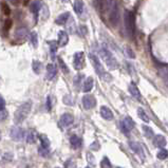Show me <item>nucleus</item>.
<instances>
[{"instance_id":"1","label":"nucleus","mask_w":168,"mask_h":168,"mask_svg":"<svg viewBox=\"0 0 168 168\" xmlns=\"http://www.w3.org/2000/svg\"><path fill=\"white\" fill-rule=\"evenodd\" d=\"M31 108H32V103L31 101H26L23 103L15 112V117H14V122L15 124H20L26 119L31 112Z\"/></svg>"},{"instance_id":"2","label":"nucleus","mask_w":168,"mask_h":168,"mask_svg":"<svg viewBox=\"0 0 168 168\" xmlns=\"http://www.w3.org/2000/svg\"><path fill=\"white\" fill-rule=\"evenodd\" d=\"M89 57H90L91 61H92V65H93V67H94L95 72H96L97 75H98L101 79H105V80H107V82H109L110 79H112L111 76H110L109 74L106 72V70L104 69L103 65H101V63L99 61L98 57H97L96 55L91 53L90 55H89Z\"/></svg>"},{"instance_id":"3","label":"nucleus","mask_w":168,"mask_h":168,"mask_svg":"<svg viewBox=\"0 0 168 168\" xmlns=\"http://www.w3.org/2000/svg\"><path fill=\"white\" fill-rule=\"evenodd\" d=\"M124 22H125V28L127 31V34L130 38L134 36L135 33V17H134L133 12L125 11L124 14Z\"/></svg>"},{"instance_id":"4","label":"nucleus","mask_w":168,"mask_h":168,"mask_svg":"<svg viewBox=\"0 0 168 168\" xmlns=\"http://www.w3.org/2000/svg\"><path fill=\"white\" fill-rule=\"evenodd\" d=\"M99 54H101V57L103 58V61L106 63V65L108 66L110 70H114L117 68V61L115 59V57L113 56V54L110 51H108L106 48H101L99 50Z\"/></svg>"},{"instance_id":"5","label":"nucleus","mask_w":168,"mask_h":168,"mask_svg":"<svg viewBox=\"0 0 168 168\" xmlns=\"http://www.w3.org/2000/svg\"><path fill=\"white\" fill-rule=\"evenodd\" d=\"M120 20V8L119 3L117 1L113 2L111 9H110V14H109V21L111 23L112 26H117Z\"/></svg>"},{"instance_id":"6","label":"nucleus","mask_w":168,"mask_h":168,"mask_svg":"<svg viewBox=\"0 0 168 168\" xmlns=\"http://www.w3.org/2000/svg\"><path fill=\"white\" fill-rule=\"evenodd\" d=\"M85 54L84 52L79 51V52H76L74 54V57H73V67L75 70H82L85 68Z\"/></svg>"},{"instance_id":"7","label":"nucleus","mask_w":168,"mask_h":168,"mask_svg":"<svg viewBox=\"0 0 168 168\" xmlns=\"http://www.w3.org/2000/svg\"><path fill=\"white\" fill-rule=\"evenodd\" d=\"M120 124H121V125H120V127H121V130L125 134H127L128 132H129L130 130L133 129L134 126H135V124H134L133 120H132L130 117H126L125 119L123 120V122H121Z\"/></svg>"},{"instance_id":"8","label":"nucleus","mask_w":168,"mask_h":168,"mask_svg":"<svg viewBox=\"0 0 168 168\" xmlns=\"http://www.w3.org/2000/svg\"><path fill=\"white\" fill-rule=\"evenodd\" d=\"M10 135L13 138L14 141L18 142V141H21L22 138H24V130L20 127H17V126H14V127L11 128V131H10Z\"/></svg>"},{"instance_id":"9","label":"nucleus","mask_w":168,"mask_h":168,"mask_svg":"<svg viewBox=\"0 0 168 168\" xmlns=\"http://www.w3.org/2000/svg\"><path fill=\"white\" fill-rule=\"evenodd\" d=\"M82 106H84V108L86 110H90L92 109V108L95 107V105H96V98H95L93 95H85L84 97H82Z\"/></svg>"},{"instance_id":"10","label":"nucleus","mask_w":168,"mask_h":168,"mask_svg":"<svg viewBox=\"0 0 168 168\" xmlns=\"http://www.w3.org/2000/svg\"><path fill=\"white\" fill-rule=\"evenodd\" d=\"M74 122V117L71 113H65L61 115V120H59V124L63 127H69L70 125H72Z\"/></svg>"},{"instance_id":"11","label":"nucleus","mask_w":168,"mask_h":168,"mask_svg":"<svg viewBox=\"0 0 168 168\" xmlns=\"http://www.w3.org/2000/svg\"><path fill=\"white\" fill-rule=\"evenodd\" d=\"M57 74V68L54 64H49L47 66V78L49 80H52Z\"/></svg>"},{"instance_id":"12","label":"nucleus","mask_w":168,"mask_h":168,"mask_svg":"<svg viewBox=\"0 0 168 168\" xmlns=\"http://www.w3.org/2000/svg\"><path fill=\"white\" fill-rule=\"evenodd\" d=\"M69 42V36L65 31H61L58 33V41H57V45L59 47H65L67 45V43Z\"/></svg>"},{"instance_id":"13","label":"nucleus","mask_w":168,"mask_h":168,"mask_svg":"<svg viewBox=\"0 0 168 168\" xmlns=\"http://www.w3.org/2000/svg\"><path fill=\"white\" fill-rule=\"evenodd\" d=\"M101 115L105 120H107V121H111V120H113V113H112V111L107 107V106H101Z\"/></svg>"},{"instance_id":"14","label":"nucleus","mask_w":168,"mask_h":168,"mask_svg":"<svg viewBox=\"0 0 168 168\" xmlns=\"http://www.w3.org/2000/svg\"><path fill=\"white\" fill-rule=\"evenodd\" d=\"M153 145H154L155 147H157V148H163V147H165L166 145V138L165 136L163 135H155L154 138H153Z\"/></svg>"},{"instance_id":"15","label":"nucleus","mask_w":168,"mask_h":168,"mask_svg":"<svg viewBox=\"0 0 168 168\" xmlns=\"http://www.w3.org/2000/svg\"><path fill=\"white\" fill-rule=\"evenodd\" d=\"M129 92L135 99H138V101H141V99H142L141 92H140V90H138V88L135 86V85H133V84L129 85Z\"/></svg>"},{"instance_id":"16","label":"nucleus","mask_w":168,"mask_h":168,"mask_svg":"<svg viewBox=\"0 0 168 168\" xmlns=\"http://www.w3.org/2000/svg\"><path fill=\"white\" fill-rule=\"evenodd\" d=\"M37 138V132L34 129H30L26 134V140L29 144H34Z\"/></svg>"},{"instance_id":"17","label":"nucleus","mask_w":168,"mask_h":168,"mask_svg":"<svg viewBox=\"0 0 168 168\" xmlns=\"http://www.w3.org/2000/svg\"><path fill=\"white\" fill-rule=\"evenodd\" d=\"M74 11H75V13L79 16L84 13L85 5L82 0H75V2H74Z\"/></svg>"},{"instance_id":"18","label":"nucleus","mask_w":168,"mask_h":168,"mask_svg":"<svg viewBox=\"0 0 168 168\" xmlns=\"http://www.w3.org/2000/svg\"><path fill=\"white\" fill-rule=\"evenodd\" d=\"M93 88V78L88 77L84 80V84H82V91L84 92H90Z\"/></svg>"},{"instance_id":"19","label":"nucleus","mask_w":168,"mask_h":168,"mask_svg":"<svg viewBox=\"0 0 168 168\" xmlns=\"http://www.w3.org/2000/svg\"><path fill=\"white\" fill-rule=\"evenodd\" d=\"M41 9V1L40 0H35L34 2L31 5L30 7V11L32 12L33 14L35 15V17L37 16V14H38V12L40 11Z\"/></svg>"},{"instance_id":"20","label":"nucleus","mask_w":168,"mask_h":168,"mask_svg":"<svg viewBox=\"0 0 168 168\" xmlns=\"http://www.w3.org/2000/svg\"><path fill=\"white\" fill-rule=\"evenodd\" d=\"M70 144H71L72 148L77 149L82 146V140H80V138H78L77 135H72L71 138H70Z\"/></svg>"},{"instance_id":"21","label":"nucleus","mask_w":168,"mask_h":168,"mask_svg":"<svg viewBox=\"0 0 168 168\" xmlns=\"http://www.w3.org/2000/svg\"><path fill=\"white\" fill-rule=\"evenodd\" d=\"M69 18H70V13H64V14H61V15H59L58 17L56 18L55 22L57 24H59V26H61V24L67 23V21H68Z\"/></svg>"},{"instance_id":"22","label":"nucleus","mask_w":168,"mask_h":168,"mask_svg":"<svg viewBox=\"0 0 168 168\" xmlns=\"http://www.w3.org/2000/svg\"><path fill=\"white\" fill-rule=\"evenodd\" d=\"M112 5H113V0H101V10L104 12L110 11Z\"/></svg>"},{"instance_id":"23","label":"nucleus","mask_w":168,"mask_h":168,"mask_svg":"<svg viewBox=\"0 0 168 168\" xmlns=\"http://www.w3.org/2000/svg\"><path fill=\"white\" fill-rule=\"evenodd\" d=\"M32 68H33V71L36 74H40L41 70H42V64L38 61H35L32 64Z\"/></svg>"},{"instance_id":"24","label":"nucleus","mask_w":168,"mask_h":168,"mask_svg":"<svg viewBox=\"0 0 168 168\" xmlns=\"http://www.w3.org/2000/svg\"><path fill=\"white\" fill-rule=\"evenodd\" d=\"M39 140H40L41 147H42V148H49L50 141L47 135H45V134H40V135H39Z\"/></svg>"},{"instance_id":"25","label":"nucleus","mask_w":168,"mask_h":168,"mask_svg":"<svg viewBox=\"0 0 168 168\" xmlns=\"http://www.w3.org/2000/svg\"><path fill=\"white\" fill-rule=\"evenodd\" d=\"M129 146H130V148L136 153H141V151H142V147H141V145L136 142H130Z\"/></svg>"},{"instance_id":"26","label":"nucleus","mask_w":168,"mask_h":168,"mask_svg":"<svg viewBox=\"0 0 168 168\" xmlns=\"http://www.w3.org/2000/svg\"><path fill=\"white\" fill-rule=\"evenodd\" d=\"M49 47H50V52H51V55L54 56L56 53V51H57V47H58V45H57V42L56 41H49Z\"/></svg>"},{"instance_id":"27","label":"nucleus","mask_w":168,"mask_h":168,"mask_svg":"<svg viewBox=\"0 0 168 168\" xmlns=\"http://www.w3.org/2000/svg\"><path fill=\"white\" fill-rule=\"evenodd\" d=\"M138 117H140L141 120H143L144 122H146V123H148L149 122V117H147V114L145 113V111L142 109V108H138Z\"/></svg>"},{"instance_id":"28","label":"nucleus","mask_w":168,"mask_h":168,"mask_svg":"<svg viewBox=\"0 0 168 168\" xmlns=\"http://www.w3.org/2000/svg\"><path fill=\"white\" fill-rule=\"evenodd\" d=\"M101 168H112L111 162L109 161L107 157H104L101 161Z\"/></svg>"},{"instance_id":"29","label":"nucleus","mask_w":168,"mask_h":168,"mask_svg":"<svg viewBox=\"0 0 168 168\" xmlns=\"http://www.w3.org/2000/svg\"><path fill=\"white\" fill-rule=\"evenodd\" d=\"M143 130H144V134H145V136H146V138H151L153 136V130L151 129L150 127L144 125V126H143Z\"/></svg>"},{"instance_id":"30","label":"nucleus","mask_w":168,"mask_h":168,"mask_svg":"<svg viewBox=\"0 0 168 168\" xmlns=\"http://www.w3.org/2000/svg\"><path fill=\"white\" fill-rule=\"evenodd\" d=\"M31 42H32L33 47L37 48L38 47V36H37V33L36 32H32L31 33Z\"/></svg>"},{"instance_id":"31","label":"nucleus","mask_w":168,"mask_h":168,"mask_svg":"<svg viewBox=\"0 0 168 168\" xmlns=\"http://www.w3.org/2000/svg\"><path fill=\"white\" fill-rule=\"evenodd\" d=\"M58 64H59V67H61V70L64 72L65 74L69 73V68L67 67V65L65 64V61H63L61 58H58Z\"/></svg>"},{"instance_id":"32","label":"nucleus","mask_w":168,"mask_h":168,"mask_svg":"<svg viewBox=\"0 0 168 168\" xmlns=\"http://www.w3.org/2000/svg\"><path fill=\"white\" fill-rule=\"evenodd\" d=\"M168 157V151L166 149H162L157 152V159L159 160H166Z\"/></svg>"},{"instance_id":"33","label":"nucleus","mask_w":168,"mask_h":168,"mask_svg":"<svg viewBox=\"0 0 168 168\" xmlns=\"http://www.w3.org/2000/svg\"><path fill=\"white\" fill-rule=\"evenodd\" d=\"M82 78H84V75H82V74H78V75H76L75 77H74V86H75V88H79Z\"/></svg>"},{"instance_id":"34","label":"nucleus","mask_w":168,"mask_h":168,"mask_svg":"<svg viewBox=\"0 0 168 168\" xmlns=\"http://www.w3.org/2000/svg\"><path fill=\"white\" fill-rule=\"evenodd\" d=\"M1 8H2V11H3V14H5V15L8 16L11 14V10H10V7L8 5V3L2 2L1 3Z\"/></svg>"},{"instance_id":"35","label":"nucleus","mask_w":168,"mask_h":168,"mask_svg":"<svg viewBox=\"0 0 168 168\" xmlns=\"http://www.w3.org/2000/svg\"><path fill=\"white\" fill-rule=\"evenodd\" d=\"M38 152H39V154H40L41 157H48V155L50 154L49 149H48V148H42V147H39V148H38Z\"/></svg>"},{"instance_id":"36","label":"nucleus","mask_w":168,"mask_h":168,"mask_svg":"<svg viewBox=\"0 0 168 168\" xmlns=\"http://www.w3.org/2000/svg\"><path fill=\"white\" fill-rule=\"evenodd\" d=\"M8 117V111H5V109L0 111V122H3Z\"/></svg>"},{"instance_id":"37","label":"nucleus","mask_w":168,"mask_h":168,"mask_svg":"<svg viewBox=\"0 0 168 168\" xmlns=\"http://www.w3.org/2000/svg\"><path fill=\"white\" fill-rule=\"evenodd\" d=\"M12 24H13V21H12V19H10V18H8V19H5V30H10L12 26Z\"/></svg>"},{"instance_id":"38","label":"nucleus","mask_w":168,"mask_h":168,"mask_svg":"<svg viewBox=\"0 0 168 168\" xmlns=\"http://www.w3.org/2000/svg\"><path fill=\"white\" fill-rule=\"evenodd\" d=\"M126 52H127V56L130 57V58H134V57H135V55L133 54V51H132L130 48H127V49H126Z\"/></svg>"},{"instance_id":"39","label":"nucleus","mask_w":168,"mask_h":168,"mask_svg":"<svg viewBox=\"0 0 168 168\" xmlns=\"http://www.w3.org/2000/svg\"><path fill=\"white\" fill-rule=\"evenodd\" d=\"M5 98L0 95V111L5 109Z\"/></svg>"},{"instance_id":"40","label":"nucleus","mask_w":168,"mask_h":168,"mask_svg":"<svg viewBox=\"0 0 168 168\" xmlns=\"http://www.w3.org/2000/svg\"><path fill=\"white\" fill-rule=\"evenodd\" d=\"M64 101H65V104H67V105H73V101H71V97L67 96V95L64 97Z\"/></svg>"},{"instance_id":"41","label":"nucleus","mask_w":168,"mask_h":168,"mask_svg":"<svg viewBox=\"0 0 168 168\" xmlns=\"http://www.w3.org/2000/svg\"><path fill=\"white\" fill-rule=\"evenodd\" d=\"M79 30L82 31V35H84V36L87 34V32H88V31H87V26H80Z\"/></svg>"},{"instance_id":"42","label":"nucleus","mask_w":168,"mask_h":168,"mask_svg":"<svg viewBox=\"0 0 168 168\" xmlns=\"http://www.w3.org/2000/svg\"><path fill=\"white\" fill-rule=\"evenodd\" d=\"M47 107H48V110H51V107H52V105H51V97H48L47 98Z\"/></svg>"},{"instance_id":"43","label":"nucleus","mask_w":168,"mask_h":168,"mask_svg":"<svg viewBox=\"0 0 168 168\" xmlns=\"http://www.w3.org/2000/svg\"><path fill=\"white\" fill-rule=\"evenodd\" d=\"M10 1H11L14 5H17L18 3H19V0H10Z\"/></svg>"},{"instance_id":"44","label":"nucleus","mask_w":168,"mask_h":168,"mask_svg":"<svg viewBox=\"0 0 168 168\" xmlns=\"http://www.w3.org/2000/svg\"><path fill=\"white\" fill-rule=\"evenodd\" d=\"M30 3V0H23V5H28Z\"/></svg>"},{"instance_id":"45","label":"nucleus","mask_w":168,"mask_h":168,"mask_svg":"<svg viewBox=\"0 0 168 168\" xmlns=\"http://www.w3.org/2000/svg\"><path fill=\"white\" fill-rule=\"evenodd\" d=\"M63 1H64V2H66V3H67V2H69L70 0H63Z\"/></svg>"},{"instance_id":"46","label":"nucleus","mask_w":168,"mask_h":168,"mask_svg":"<svg viewBox=\"0 0 168 168\" xmlns=\"http://www.w3.org/2000/svg\"><path fill=\"white\" fill-rule=\"evenodd\" d=\"M0 140H1V133H0Z\"/></svg>"},{"instance_id":"47","label":"nucleus","mask_w":168,"mask_h":168,"mask_svg":"<svg viewBox=\"0 0 168 168\" xmlns=\"http://www.w3.org/2000/svg\"><path fill=\"white\" fill-rule=\"evenodd\" d=\"M86 168H90V167H86Z\"/></svg>"},{"instance_id":"48","label":"nucleus","mask_w":168,"mask_h":168,"mask_svg":"<svg viewBox=\"0 0 168 168\" xmlns=\"http://www.w3.org/2000/svg\"><path fill=\"white\" fill-rule=\"evenodd\" d=\"M57 168H58V167H57Z\"/></svg>"}]
</instances>
